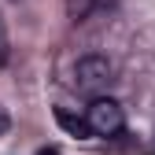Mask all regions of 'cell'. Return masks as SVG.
Segmentation results:
<instances>
[{"mask_svg":"<svg viewBox=\"0 0 155 155\" xmlns=\"http://www.w3.org/2000/svg\"><path fill=\"white\" fill-rule=\"evenodd\" d=\"M67 8H70V15H74V18H81V15L89 11V0H67Z\"/></svg>","mask_w":155,"mask_h":155,"instance_id":"cell-5","label":"cell"},{"mask_svg":"<svg viewBox=\"0 0 155 155\" xmlns=\"http://www.w3.org/2000/svg\"><path fill=\"white\" fill-rule=\"evenodd\" d=\"M41 155H55V151H41Z\"/></svg>","mask_w":155,"mask_h":155,"instance_id":"cell-7","label":"cell"},{"mask_svg":"<svg viewBox=\"0 0 155 155\" xmlns=\"http://www.w3.org/2000/svg\"><path fill=\"white\" fill-rule=\"evenodd\" d=\"M8 48H11V45H8V30H4V15H0V67L8 63Z\"/></svg>","mask_w":155,"mask_h":155,"instance_id":"cell-4","label":"cell"},{"mask_svg":"<svg viewBox=\"0 0 155 155\" xmlns=\"http://www.w3.org/2000/svg\"><path fill=\"white\" fill-rule=\"evenodd\" d=\"M4 129H8V114L0 111V133H4Z\"/></svg>","mask_w":155,"mask_h":155,"instance_id":"cell-6","label":"cell"},{"mask_svg":"<svg viewBox=\"0 0 155 155\" xmlns=\"http://www.w3.org/2000/svg\"><path fill=\"white\" fill-rule=\"evenodd\" d=\"M126 126V111L114 96H96V100L85 107V129L89 137H114Z\"/></svg>","mask_w":155,"mask_h":155,"instance_id":"cell-1","label":"cell"},{"mask_svg":"<svg viewBox=\"0 0 155 155\" xmlns=\"http://www.w3.org/2000/svg\"><path fill=\"white\" fill-rule=\"evenodd\" d=\"M55 118H59V126L63 129H70L74 137H89V129H85V118H78V114H70V111H55Z\"/></svg>","mask_w":155,"mask_h":155,"instance_id":"cell-3","label":"cell"},{"mask_svg":"<svg viewBox=\"0 0 155 155\" xmlns=\"http://www.w3.org/2000/svg\"><path fill=\"white\" fill-rule=\"evenodd\" d=\"M74 78H78V89L96 92V89L111 85L114 67H111L107 55H81V59H78V67H74Z\"/></svg>","mask_w":155,"mask_h":155,"instance_id":"cell-2","label":"cell"}]
</instances>
